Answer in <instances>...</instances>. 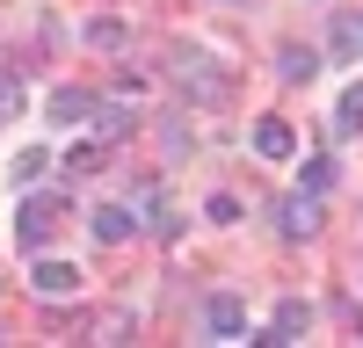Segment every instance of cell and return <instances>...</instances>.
I'll use <instances>...</instances> for the list:
<instances>
[{
    "label": "cell",
    "instance_id": "obj_1",
    "mask_svg": "<svg viewBox=\"0 0 363 348\" xmlns=\"http://www.w3.org/2000/svg\"><path fill=\"white\" fill-rule=\"evenodd\" d=\"M167 80H174L189 102H225V95H233V73H225L203 44H174V51H167Z\"/></svg>",
    "mask_w": 363,
    "mask_h": 348
},
{
    "label": "cell",
    "instance_id": "obj_2",
    "mask_svg": "<svg viewBox=\"0 0 363 348\" xmlns=\"http://www.w3.org/2000/svg\"><path fill=\"white\" fill-rule=\"evenodd\" d=\"M203 341H247V298L240 290H211L203 298Z\"/></svg>",
    "mask_w": 363,
    "mask_h": 348
},
{
    "label": "cell",
    "instance_id": "obj_3",
    "mask_svg": "<svg viewBox=\"0 0 363 348\" xmlns=\"http://www.w3.org/2000/svg\"><path fill=\"white\" fill-rule=\"evenodd\" d=\"M306 327H313V305H306V298H284L277 319H269L262 334L247 327V341H255V348H284V341H306Z\"/></svg>",
    "mask_w": 363,
    "mask_h": 348
},
{
    "label": "cell",
    "instance_id": "obj_4",
    "mask_svg": "<svg viewBox=\"0 0 363 348\" xmlns=\"http://www.w3.org/2000/svg\"><path fill=\"white\" fill-rule=\"evenodd\" d=\"M51 225H58V196H29L22 211H15V240H22L29 254H37V247L51 240Z\"/></svg>",
    "mask_w": 363,
    "mask_h": 348
},
{
    "label": "cell",
    "instance_id": "obj_5",
    "mask_svg": "<svg viewBox=\"0 0 363 348\" xmlns=\"http://www.w3.org/2000/svg\"><path fill=\"white\" fill-rule=\"evenodd\" d=\"M277 232H284V240H313V232H320V196H313V189L284 196V203H277Z\"/></svg>",
    "mask_w": 363,
    "mask_h": 348
},
{
    "label": "cell",
    "instance_id": "obj_6",
    "mask_svg": "<svg viewBox=\"0 0 363 348\" xmlns=\"http://www.w3.org/2000/svg\"><path fill=\"white\" fill-rule=\"evenodd\" d=\"M29 290H37V298H73V290H80V261H58V254H44L37 269H29Z\"/></svg>",
    "mask_w": 363,
    "mask_h": 348
},
{
    "label": "cell",
    "instance_id": "obj_7",
    "mask_svg": "<svg viewBox=\"0 0 363 348\" xmlns=\"http://www.w3.org/2000/svg\"><path fill=\"white\" fill-rule=\"evenodd\" d=\"M327 51H335V58H363V15H356V8H335V15H327Z\"/></svg>",
    "mask_w": 363,
    "mask_h": 348
},
{
    "label": "cell",
    "instance_id": "obj_8",
    "mask_svg": "<svg viewBox=\"0 0 363 348\" xmlns=\"http://www.w3.org/2000/svg\"><path fill=\"white\" fill-rule=\"evenodd\" d=\"M87 109H95V95H87V87H51V102H44V116L51 124H87Z\"/></svg>",
    "mask_w": 363,
    "mask_h": 348
},
{
    "label": "cell",
    "instance_id": "obj_9",
    "mask_svg": "<svg viewBox=\"0 0 363 348\" xmlns=\"http://www.w3.org/2000/svg\"><path fill=\"white\" fill-rule=\"evenodd\" d=\"M131 232H138V211H131V203H102V211H95V240H102V247H124Z\"/></svg>",
    "mask_w": 363,
    "mask_h": 348
},
{
    "label": "cell",
    "instance_id": "obj_10",
    "mask_svg": "<svg viewBox=\"0 0 363 348\" xmlns=\"http://www.w3.org/2000/svg\"><path fill=\"white\" fill-rule=\"evenodd\" d=\"M255 153H262V160H291V153H298V138H291L284 116H262V124H255Z\"/></svg>",
    "mask_w": 363,
    "mask_h": 348
},
{
    "label": "cell",
    "instance_id": "obj_11",
    "mask_svg": "<svg viewBox=\"0 0 363 348\" xmlns=\"http://www.w3.org/2000/svg\"><path fill=\"white\" fill-rule=\"evenodd\" d=\"M87 124H95V138H124L138 116H131L124 102H95V109H87Z\"/></svg>",
    "mask_w": 363,
    "mask_h": 348
},
{
    "label": "cell",
    "instance_id": "obj_12",
    "mask_svg": "<svg viewBox=\"0 0 363 348\" xmlns=\"http://www.w3.org/2000/svg\"><path fill=\"white\" fill-rule=\"evenodd\" d=\"M80 37L95 44V51H124V22H116V15H95V22L80 29Z\"/></svg>",
    "mask_w": 363,
    "mask_h": 348
},
{
    "label": "cell",
    "instance_id": "obj_13",
    "mask_svg": "<svg viewBox=\"0 0 363 348\" xmlns=\"http://www.w3.org/2000/svg\"><path fill=\"white\" fill-rule=\"evenodd\" d=\"M298 189H313V196H327V189H335V160H320V153H306V167H298Z\"/></svg>",
    "mask_w": 363,
    "mask_h": 348
},
{
    "label": "cell",
    "instance_id": "obj_14",
    "mask_svg": "<svg viewBox=\"0 0 363 348\" xmlns=\"http://www.w3.org/2000/svg\"><path fill=\"white\" fill-rule=\"evenodd\" d=\"M335 131H342V138H356V131H363V87H349V95H342V109H335Z\"/></svg>",
    "mask_w": 363,
    "mask_h": 348
},
{
    "label": "cell",
    "instance_id": "obj_15",
    "mask_svg": "<svg viewBox=\"0 0 363 348\" xmlns=\"http://www.w3.org/2000/svg\"><path fill=\"white\" fill-rule=\"evenodd\" d=\"M44 167H51L44 145H22V153H15V182H44Z\"/></svg>",
    "mask_w": 363,
    "mask_h": 348
},
{
    "label": "cell",
    "instance_id": "obj_16",
    "mask_svg": "<svg viewBox=\"0 0 363 348\" xmlns=\"http://www.w3.org/2000/svg\"><path fill=\"white\" fill-rule=\"evenodd\" d=\"M277 73H284V80H313L320 58H313V51H277Z\"/></svg>",
    "mask_w": 363,
    "mask_h": 348
},
{
    "label": "cell",
    "instance_id": "obj_17",
    "mask_svg": "<svg viewBox=\"0 0 363 348\" xmlns=\"http://www.w3.org/2000/svg\"><path fill=\"white\" fill-rule=\"evenodd\" d=\"M203 218H211V225H240V196H225V189H218V196L203 203Z\"/></svg>",
    "mask_w": 363,
    "mask_h": 348
},
{
    "label": "cell",
    "instance_id": "obj_18",
    "mask_svg": "<svg viewBox=\"0 0 363 348\" xmlns=\"http://www.w3.org/2000/svg\"><path fill=\"white\" fill-rule=\"evenodd\" d=\"M102 160H109V153H102V145H73V160H66V167H73V174H95Z\"/></svg>",
    "mask_w": 363,
    "mask_h": 348
},
{
    "label": "cell",
    "instance_id": "obj_19",
    "mask_svg": "<svg viewBox=\"0 0 363 348\" xmlns=\"http://www.w3.org/2000/svg\"><path fill=\"white\" fill-rule=\"evenodd\" d=\"M95 341H131V319H124V312H109L102 327H95Z\"/></svg>",
    "mask_w": 363,
    "mask_h": 348
},
{
    "label": "cell",
    "instance_id": "obj_20",
    "mask_svg": "<svg viewBox=\"0 0 363 348\" xmlns=\"http://www.w3.org/2000/svg\"><path fill=\"white\" fill-rule=\"evenodd\" d=\"M0 102H8V66H0Z\"/></svg>",
    "mask_w": 363,
    "mask_h": 348
},
{
    "label": "cell",
    "instance_id": "obj_21",
    "mask_svg": "<svg viewBox=\"0 0 363 348\" xmlns=\"http://www.w3.org/2000/svg\"><path fill=\"white\" fill-rule=\"evenodd\" d=\"M356 334H363V327H356Z\"/></svg>",
    "mask_w": 363,
    "mask_h": 348
}]
</instances>
